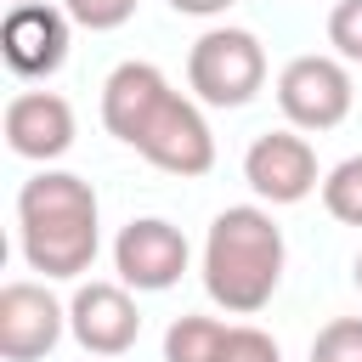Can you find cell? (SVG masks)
Masks as SVG:
<instances>
[{
	"instance_id": "3",
	"label": "cell",
	"mask_w": 362,
	"mask_h": 362,
	"mask_svg": "<svg viewBox=\"0 0 362 362\" xmlns=\"http://www.w3.org/2000/svg\"><path fill=\"white\" fill-rule=\"evenodd\" d=\"M283 226L272 221V209L260 204H232L209 221L204 238V294L232 311V317H255L277 283H283Z\"/></svg>"
},
{
	"instance_id": "12",
	"label": "cell",
	"mask_w": 362,
	"mask_h": 362,
	"mask_svg": "<svg viewBox=\"0 0 362 362\" xmlns=\"http://www.w3.org/2000/svg\"><path fill=\"white\" fill-rule=\"evenodd\" d=\"M226 328H232V322H221V317H198V311L175 317L170 334H164V362H221Z\"/></svg>"
},
{
	"instance_id": "7",
	"label": "cell",
	"mask_w": 362,
	"mask_h": 362,
	"mask_svg": "<svg viewBox=\"0 0 362 362\" xmlns=\"http://www.w3.org/2000/svg\"><path fill=\"white\" fill-rule=\"evenodd\" d=\"M243 181L260 204H300L322 187L317 175V147L300 130H266L243 153Z\"/></svg>"
},
{
	"instance_id": "1",
	"label": "cell",
	"mask_w": 362,
	"mask_h": 362,
	"mask_svg": "<svg viewBox=\"0 0 362 362\" xmlns=\"http://www.w3.org/2000/svg\"><path fill=\"white\" fill-rule=\"evenodd\" d=\"M102 124L164 175H209L215 136L192 96H181L153 62H119L102 79Z\"/></svg>"
},
{
	"instance_id": "16",
	"label": "cell",
	"mask_w": 362,
	"mask_h": 362,
	"mask_svg": "<svg viewBox=\"0 0 362 362\" xmlns=\"http://www.w3.org/2000/svg\"><path fill=\"white\" fill-rule=\"evenodd\" d=\"M136 6H141V0H62V11H68L79 28H90V34L124 28V23L136 17Z\"/></svg>"
},
{
	"instance_id": "14",
	"label": "cell",
	"mask_w": 362,
	"mask_h": 362,
	"mask_svg": "<svg viewBox=\"0 0 362 362\" xmlns=\"http://www.w3.org/2000/svg\"><path fill=\"white\" fill-rule=\"evenodd\" d=\"M311 362H362V317H334L311 339Z\"/></svg>"
},
{
	"instance_id": "6",
	"label": "cell",
	"mask_w": 362,
	"mask_h": 362,
	"mask_svg": "<svg viewBox=\"0 0 362 362\" xmlns=\"http://www.w3.org/2000/svg\"><path fill=\"white\" fill-rule=\"evenodd\" d=\"M187 260H192V249H187L181 226H170L158 215H141V221L119 226V238H113V272L124 288H141V294L175 288Z\"/></svg>"
},
{
	"instance_id": "10",
	"label": "cell",
	"mask_w": 362,
	"mask_h": 362,
	"mask_svg": "<svg viewBox=\"0 0 362 362\" xmlns=\"http://www.w3.org/2000/svg\"><path fill=\"white\" fill-rule=\"evenodd\" d=\"M68 328L90 356H124L141 334V311L124 283H79L68 300Z\"/></svg>"
},
{
	"instance_id": "18",
	"label": "cell",
	"mask_w": 362,
	"mask_h": 362,
	"mask_svg": "<svg viewBox=\"0 0 362 362\" xmlns=\"http://www.w3.org/2000/svg\"><path fill=\"white\" fill-rule=\"evenodd\" d=\"M170 6H175L181 17H221L232 0H170Z\"/></svg>"
},
{
	"instance_id": "13",
	"label": "cell",
	"mask_w": 362,
	"mask_h": 362,
	"mask_svg": "<svg viewBox=\"0 0 362 362\" xmlns=\"http://www.w3.org/2000/svg\"><path fill=\"white\" fill-rule=\"evenodd\" d=\"M322 209L345 226H362V153L339 158L328 175H322Z\"/></svg>"
},
{
	"instance_id": "15",
	"label": "cell",
	"mask_w": 362,
	"mask_h": 362,
	"mask_svg": "<svg viewBox=\"0 0 362 362\" xmlns=\"http://www.w3.org/2000/svg\"><path fill=\"white\" fill-rule=\"evenodd\" d=\"M221 362H283L277 339L255 322H232L226 328V345H221Z\"/></svg>"
},
{
	"instance_id": "17",
	"label": "cell",
	"mask_w": 362,
	"mask_h": 362,
	"mask_svg": "<svg viewBox=\"0 0 362 362\" xmlns=\"http://www.w3.org/2000/svg\"><path fill=\"white\" fill-rule=\"evenodd\" d=\"M328 45L339 62H362V0H339L328 11Z\"/></svg>"
},
{
	"instance_id": "2",
	"label": "cell",
	"mask_w": 362,
	"mask_h": 362,
	"mask_svg": "<svg viewBox=\"0 0 362 362\" xmlns=\"http://www.w3.org/2000/svg\"><path fill=\"white\" fill-rule=\"evenodd\" d=\"M17 243L40 277H79L90 272L102 232H96V192L74 170H40L17 192Z\"/></svg>"
},
{
	"instance_id": "8",
	"label": "cell",
	"mask_w": 362,
	"mask_h": 362,
	"mask_svg": "<svg viewBox=\"0 0 362 362\" xmlns=\"http://www.w3.org/2000/svg\"><path fill=\"white\" fill-rule=\"evenodd\" d=\"M68 11L51 0H23L0 23V57L17 79H51L68 62Z\"/></svg>"
},
{
	"instance_id": "11",
	"label": "cell",
	"mask_w": 362,
	"mask_h": 362,
	"mask_svg": "<svg viewBox=\"0 0 362 362\" xmlns=\"http://www.w3.org/2000/svg\"><path fill=\"white\" fill-rule=\"evenodd\" d=\"M6 147L34 164L62 158L74 147V107L57 90H17L6 102Z\"/></svg>"
},
{
	"instance_id": "9",
	"label": "cell",
	"mask_w": 362,
	"mask_h": 362,
	"mask_svg": "<svg viewBox=\"0 0 362 362\" xmlns=\"http://www.w3.org/2000/svg\"><path fill=\"white\" fill-rule=\"evenodd\" d=\"M62 328H68V305L45 283H6L0 288V356L6 362L51 356Z\"/></svg>"
},
{
	"instance_id": "4",
	"label": "cell",
	"mask_w": 362,
	"mask_h": 362,
	"mask_svg": "<svg viewBox=\"0 0 362 362\" xmlns=\"http://www.w3.org/2000/svg\"><path fill=\"white\" fill-rule=\"evenodd\" d=\"M187 85L209 107H243L266 85V45L249 28H204L187 51Z\"/></svg>"
},
{
	"instance_id": "20",
	"label": "cell",
	"mask_w": 362,
	"mask_h": 362,
	"mask_svg": "<svg viewBox=\"0 0 362 362\" xmlns=\"http://www.w3.org/2000/svg\"><path fill=\"white\" fill-rule=\"evenodd\" d=\"M11 6H23V0H11Z\"/></svg>"
},
{
	"instance_id": "5",
	"label": "cell",
	"mask_w": 362,
	"mask_h": 362,
	"mask_svg": "<svg viewBox=\"0 0 362 362\" xmlns=\"http://www.w3.org/2000/svg\"><path fill=\"white\" fill-rule=\"evenodd\" d=\"M351 102H356V90H351V68L339 57L305 51V57H288L277 74V107L294 130H334V124H345Z\"/></svg>"
},
{
	"instance_id": "19",
	"label": "cell",
	"mask_w": 362,
	"mask_h": 362,
	"mask_svg": "<svg viewBox=\"0 0 362 362\" xmlns=\"http://www.w3.org/2000/svg\"><path fill=\"white\" fill-rule=\"evenodd\" d=\"M351 277H356V288H362V255H356V266H351Z\"/></svg>"
}]
</instances>
